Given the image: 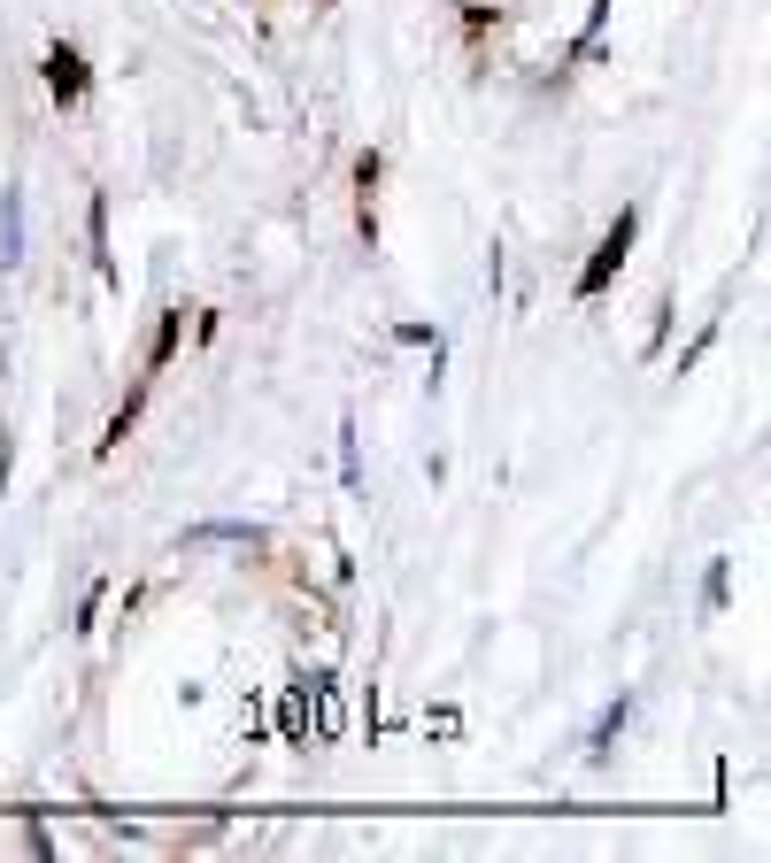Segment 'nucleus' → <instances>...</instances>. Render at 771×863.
Returning a JSON list of instances; mask_svg holds the SVG:
<instances>
[{
    "label": "nucleus",
    "instance_id": "f257e3e1",
    "mask_svg": "<svg viewBox=\"0 0 771 863\" xmlns=\"http://www.w3.org/2000/svg\"><path fill=\"white\" fill-rule=\"evenodd\" d=\"M625 247H633V216H618V232L602 239V254H594V271L579 278V293H602V286H610V271L625 263Z\"/></svg>",
    "mask_w": 771,
    "mask_h": 863
},
{
    "label": "nucleus",
    "instance_id": "f03ea898",
    "mask_svg": "<svg viewBox=\"0 0 771 863\" xmlns=\"http://www.w3.org/2000/svg\"><path fill=\"white\" fill-rule=\"evenodd\" d=\"M47 85H54V101H77V93H85V62H77L70 47H54V54H47Z\"/></svg>",
    "mask_w": 771,
    "mask_h": 863
},
{
    "label": "nucleus",
    "instance_id": "7ed1b4c3",
    "mask_svg": "<svg viewBox=\"0 0 771 863\" xmlns=\"http://www.w3.org/2000/svg\"><path fill=\"white\" fill-rule=\"evenodd\" d=\"M24 254V209H16V193H0V263H16Z\"/></svg>",
    "mask_w": 771,
    "mask_h": 863
}]
</instances>
